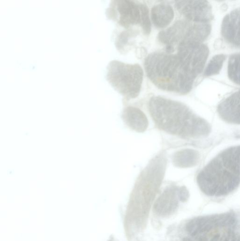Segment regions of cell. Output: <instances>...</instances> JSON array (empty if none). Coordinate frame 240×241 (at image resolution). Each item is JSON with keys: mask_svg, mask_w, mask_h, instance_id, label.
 <instances>
[{"mask_svg": "<svg viewBox=\"0 0 240 241\" xmlns=\"http://www.w3.org/2000/svg\"><path fill=\"white\" fill-rule=\"evenodd\" d=\"M150 115L158 128L185 139L208 136L211 126L205 120L184 104L161 96H154L149 103Z\"/></svg>", "mask_w": 240, "mask_h": 241, "instance_id": "cell-1", "label": "cell"}, {"mask_svg": "<svg viewBox=\"0 0 240 241\" xmlns=\"http://www.w3.org/2000/svg\"><path fill=\"white\" fill-rule=\"evenodd\" d=\"M191 23L189 21L179 20L158 33V41L166 46V52L172 53L175 47L186 42Z\"/></svg>", "mask_w": 240, "mask_h": 241, "instance_id": "cell-11", "label": "cell"}, {"mask_svg": "<svg viewBox=\"0 0 240 241\" xmlns=\"http://www.w3.org/2000/svg\"><path fill=\"white\" fill-rule=\"evenodd\" d=\"M158 190L147 184H136L133 192L130 218L134 230L140 232L147 225L151 205Z\"/></svg>", "mask_w": 240, "mask_h": 241, "instance_id": "cell-6", "label": "cell"}, {"mask_svg": "<svg viewBox=\"0 0 240 241\" xmlns=\"http://www.w3.org/2000/svg\"><path fill=\"white\" fill-rule=\"evenodd\" d=\"M240 146L220 153L200 171L197 177L201 190L206 196H227L237 189L240 180Z\"/></svg>", "mask_w": 240, "mask_h": 241, "instance_id": "cell-2", "label": "cell"}, {"mask_svg": "<svg viewBox=\"0 0 240 241\" xmlns=\"http://www.w3.org/2000/svg\"><path fill=\"white\" fill-rule=\"evenodd\" d=\"M178 56L186 70L197 78L203 72L209 55V48L203 43H182L178 46Z\"/></svg>", "mask_w": 240, "mask_h": 241, "instance_id": "cell-7", "label": "cell"}, {"mask_svg": "<svg viewBox=\"0 0 240 241\" xmlns=\"http://www.w3.org/2000/svg\"><path fill=\"white\" fill-rule=\"evenodd\" d=\"M178 241H240V223L233 212L198 216L181 226Z\"/></svg>", "mask_w": 240, "mask_h": 241, "instance_id": "cell-4", "label": "cell"}, {"mask_svg": "<svg viewBox=\"0 0 240 241\" xmlns=\"http://www.w3.org/2000/svg\"><path fill=\"white\" fill-rule=\"evenodd\" d=\"M144 68L148 78L158 88L180 94L189 93L196 79L177 54L151 53L145 59Z\"/></svg>", "mask_w": 240, "mask_h": 241, "instance_id": "cell-3", "label": "cell"}, {"mask_svg": "<svg viewBox=\"0 0 240 241\" xmlns=\"http://www.w3.org/2000/svg\"><path fill=\"white\" fill-rule=\"evenodd\" d=\"M227 74L229 79L239 85L240 83V56L239 53L232 54L228 60Z\"/></svg>", "mask_w": 240, "mask_h": 241, "instance_id": "cell-17", "label": "cell"}, {"mask_svg": "<svg viewBox=\"0 0 240 241\" xmlns=\"http://www.w3.org/2000/svg\"><path fill=\"white\" fill-rule=\"evenodd\" d=\"M143 69L138 64H127L119 60L109 62L107 68L108 82L127 99L139 96L143 79Z\"/></svg>", "mask_w": 240, "mask_h": 241, "instance_id": "cell-5", "label": "cell"}, {"mask_svg": "<svg viewBox=\"0 0 240 241\" xmlns=\"http://www.w3.org/2000/svg\"><path fill=\"white\" fill-rule=\"evenodd\" d=\"M141 2L130 0H116L111 2L107 15L119 25L126 29L141 25Z\"/></svg>", "mask_w": 240, "mask_h": 241, "instance_id": "cell-9", "label": "cell"}, {"mask_svg": "<svg viewBox=\"0 0 240 241\" xmlns=\"http://www.w3.org/2000/svg\"><path fill=\"white\" fill-rule=\"evenodd\" d=\"M189 197V191L185 186H167L154 203L153 212L157 217L168 218L177 211L179 202H186Z\"/></svg>", "mask_w": 240, "mask_h": 241, "instance_id": "cell-8", "label": "cell"}, {"mask_svg": "<svg viewBox=\"0 0 240 241\" xmlns=\"http://www.w3.org/2000/svg\"><path fill=\"white\" fill-rule=\"evenodd\" d=\"M141 10V26L144 34L149 35L151 32V21H150L149 8L145 3L140 4Z\"/></svg>", "mask_w": 240, "mask_h": 241, "instance_id": "cell-19", "label": "cell"}, {"mask_svg": "<svg viewBox=\"0 0 240 241\" xmlns=\"http://www.w3.org/2000/svg\"><path fill=\"white\" fill-rule=\"evenodd\" d=\"M240 90L234 92L218 106L220 117L227 123L240 124Z\"/></svg>", "mask_w": 240, "mask_h": 241, "instance_id": "cell-13", "label": "cell"}, {"mask_svg": "<svg viewBox=\"0 0 240 241\" xmlns=\"http://www.w3.org/2000/svg\"><path fill=\"white\" fill-rule=\"evenodd\" d=\"M174 17V10L170 4L159 3L151 9V20L157 28L163 29L167 27L173 21Z\"/></svg>", "mask_w": 240, "mask_h": 241, "instance_id": "cell-15", "label": "cell"}, {"mask_svg": "<svg viewBox=\"0 0 240 241\" xmlns=\"http://www.w3.org/2000/svg\"><path fill=\"white\" fill-rule=\"evenodd\" d=\"M221 34L227 43L236 47L240 46V9H235L225 16L221 25Z\"/></svg>", "mask_w": 240, "mask_h": 241, "instance_id": "cell-12", "label": "cell"}, {"mask_svg": "<svg viewBox=\"0 0 240 241\" xmlns=\"http://www.w3.org/2000/svg\"><path fill=\"white\" fill-rule=\"evenodd\" d=\"M175 7L191 22L209 23L213 18L212 6L207 1H178Z\"/></svg>", "mask_w": 240, "mask_h": 241, "instance_id": "cell-10", "label": "cell"}, {"mask_svg": "<svg viewBox=\"0 0 240 241\" xmlns=\"http://www.w3.org/2000/svg\"><path fill=\"white\" fill-rule=\"evenodd\" d=\"M122 118L126 124L132 130L142 132L146 131L148 120L146 115L138 108L129 106L123 112Z\"/></svg>", "mask_w": 240, "mask_h": 241, "instance_id": "cell-14", "label": "cell"}, {"mask_svg": "<svg viewBox=\"0 0 240 241\" xmlns=\"http://www.w3.org/2000/svg\"><path fill=\"white\" fill-rule=\"evenodd\" d=\"M198 153L196 151L186 149L176 153L173 160L176 166L187 167L195 165L198 161Z\"/></svg>", "mask_w": 240, "mask_h": 241, "instance_id": "cell-16", "label": "cell"}, {"mask_svg": "<svg viewBox=\"0 0 240 241\" xmlns=\"http://www.w3.org/2000/svg\"><path fill=\"white\" fill-rule=\"evenodd\" d=\"M224 54H217L210 60L206 67L204 75L206 76H211L219 74L222 69L226 59Z\"/></svg>", "mask_w": 240, "mask_h": 241, "instance_id": "cell-18", "label": "cell"}]
</instances>
